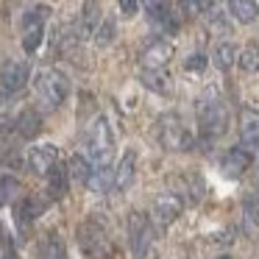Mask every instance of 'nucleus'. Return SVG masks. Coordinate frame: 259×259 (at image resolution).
<instances>
[{
    "label": "nucleus",
    "mask_w": 259,
    "mask_h": 259,
    "mask_svg": "<svg viewBox=\"0 0 259 259\" xmlns=\"http://www.w3.org/2000/svg\"><path fill=\"white\" fill-rule=\"evenodd\" d=\"M195 112H198V134L206 145L220 140L229 131V109H226V103L218 98L214 90H206L198 98Z\"/></svg>",
    "instance_id": "f257e3e1"
},
{
    "label": "nucleus",
    "mask_w": 259,
    "mask_h": 259,
    "mask_svg": "<svg viewBox=\"0 0 259 259\" xmlns=\"http://www.w3.org/2000/svg\"><path fill=\"white\" fill-rule=\"evenodd\" d=\"M34 87L39 92V98L51 106H62L64 101L70 98V78L62 73L59 67H45L36 73Z\"/></svg>",
    "instance_id": "f03ea898"
},
{
    "label": "nucleus",
    "mask_w": 259,
    "mask_h": 259,
    "mask_svg": "<svg viewBox=\"0 0 259 259\" xmlns=\"http://www.w3.org/2000/svg\"><path fill=\"white\" fill-rule=\"evenodd\" d=\"M75 237H78L81 251H84L90 259H112L114 256V248H112L109 234L98 223H92V220L81 223L78 229H75Z\"/></svg>",
    "instance_id": "7ed1b4c3"
},
{
    "label": "nucleus",
    "mask_w": 259,
    "mask_h": 259,
    "mask_svg": "<svg viewBox=\"0 0 259 259\" xmlns=\"http://www.w3.org/2000/svg\"><path fill=\"white\" fill-rule=\"evenodd\" d=\"M159 140L167 151H192L195 148V137L192 131L181 123V117L176 114H164L159 120Z\"/></svg>",
    "instance_id": "20e7f679"
},
{
    "label": "nucleus",
    "mask_w": 259,
    "mask_h": 259,
    "mask_svg": "<svg viewBox=\"0 0 259 259\" xmlns=\"http://www.w3.org/2000/svg\"><path fill=\"white\" fill-rule=\"evenodd\" d=\"M87 145L90 153L95 159V167H109V159H112V148H114V134L109 128L106 117H98L90 125V134H87Z\"/></svg>",
    "instance_id": "39448f33"
},
{
    "label": "nucleus",
    "mask_w": 259,
    "mask_h": 259,
    "mask_svg": "<svg viewBox=\"0 0 259 259\" xmlns=\"http://www.w3.org/2000/svg\"><path fill=\"white\" fill-rule=\"evenodd\" d=\"M128 242L137 259H148V253L153 248V234L151 226H148V218L142 212H134L128 218Z\"/></svg>",
    "instance_id": "423d86ee"
},
{
    "label": "nucleus",
    "mask_w": 259,
    "mask_h": 259,
    "mask_svg": "<svg viewBox=\"0 0 259 259\" xmlns=\"http://www.w3.org/2000/svg\"><path fill=\"white\" fill-rule=\"evenodd\" d=\"M28 75H31V67L25 62H6L3 70H0V92L3 95H14L20 92L25 84H28Z\"/></svg>",
    "instance_id": "0eeeda50"
},
{
    "label": "nucleus",
    "mask_w": 259,
    "mask_h": 259,
    "mask_svg": "<svg viewBox=\"0 0 259 259\" xmlns=\"http://www.w3.org/2000/svg\"><path fill=\"white\" fill-rule=\"evenodd\" d=\"M59 164V148L45 142V145H36L28 151V170L36 176H48L53 167Z\"/></svg>",
    "instance_id": "6e6552de"
},
{
    "label": "nucleus",
    "mask_w": 259,
    "mask_h": 259,
    "mask_svg": "<svg viewBox=\"0 0 259 259\" xmlns=\"http://www.w3.org/2000/svg\"><path fill=\"white\" fill-rule=\"evenodd\" d=\"M181 212H184V203H181V198L176 195V192H162V195L153 201V218L162 226L176 223V220L181 218Z\"/></svg>",
    "instance_id": "1a4fd4ad"
},
{
    "label": "nucleus",
    "mask_w": 259,
    "mask_h": 259,
    "mask_svg": "<svg viewBox=\"0 0 259 259\" xmlns=\"http://www.w3.org/2000/svg\"><path fill=\"white\" fill-rule=\"evenodd\" d=\"M170 59H173V45L159 39V42H153V45L145 48V53H142V70H145V73H159V70L167 67Z\"/></svg>",
    "instance_id": "9d476101"
},
{
    "label": "nucleus",
    "mask_w": 259,
    "mask_h": 259,
    "mask_svg": "<svg viewBox=\"0 0 259 259\" xmlns=\"http://www.w3.org/2000/svg\"><path fill=\"white\" fill-rule=\"evenodd\" d=\"M251 164H253V153L240 145V148H229V151H226L223 162H220V170H223V176H229V179H237V176H242Z\"/></svg>",
    "instance_id": "9b49d317"
},
{
    "label": "nucleus",
    "mask_w": 259,
    "mask_h": 259,
    "mask_svg": "<svg viewBox=\"0 0 259 259\" xmlns=\"http://www.w3.org/2000/svg\"><path fill=\"white\" fill-rule=\"evenodd\" d=\"M134 176H137V151L134 148H125V153L117 162V170H114V187H120V190L131 187Z\"/></svg>",
    "instance_id": "f8f14e48"
},
{
    "label": "nucleus",
    "mask_w": 259,
    "mask_h": 259,
    "mask_svg": "<svg viewBox=\"0 0 259 259\" xmlns=\"http://www.w3.org/2000/svg\"><path fill=\"white\" fill-rule=\"evenodd\" d=\"M237 125H240V137L245 145H259V112L256 109H242Z\"/></svg>",
    "instance_id": "ddd939ff"
},
{
    "label": "nucleus",
    "mask_w": 259,
    "mask_h": 259,
    "mask_svg": "<svg viewBox=\"0 0 259 259\" xmlns=\"http://www.w3.org/2000/svg\"><path fill=\"white\" fill-rule=\"evenodd\" d=\"M14 125H17V131H20L23 140H36L39 131H42V114L36 112V109H23Z\"/></svg>",
    "instance_id": "4468645a"
},
{
    "label": "nucleus",
    "mask_w": 259,
    "mask_h": 259,
    "mask_svg": "<svg viewBox=\"0 0 259 259\" xmlns=\"http://www.w3.org/2000/svg\"><path fill=\"white\" fill-rule=\"evenodd\" d=\"M237 56H240V51H237L234 42H218L212 56H209V62H214L218 70H231L237 64Z\"/></svg>",
    "instance_id": "2eb2a0df"
},
{
    "label": "nucleus",
    "mask_w": 259,
    "mask_h": 259,
    "mask_svg": "<svg viewBox=\"0 0 259 259\" xmlns=\"http://www.w3.org/2000/svg\"><path fill=\"white\" fill-rule=\"evenodd\" d=\"M42 209H45V203L36 201V198H20V201L14 203V218H17V223L28 226L42 214Z\"/></svg>",
    "instance_id": "dca6fc26"
},
{
    "label": "nucleus",
    "mask_w": 259,
    "mask_h": 259,
    "mask_svg": "<svg viewBox=\"0 0 259 259\" xmlns=\"http://www.w3.org/2000/svg\"><path fill=\"white\" fill-rule=\"evenodd\" d=\"M67 187H70V170L64 164H56L48 173V192H51V198H64L67 195Z\"/></svg>",
    "instance_id": "f3484780"
},
{
    "label": "nucleus",
    "mask_w": 259,
    "mask_h": 259,
    "mask_svg": "<svg viewBox=\"0 0 259 259\" xmlns=\"http://www.w3.org/2000/svg\"><path fill=\"white\" fill-rule=\"evenodd\" d=\"M259 14V6L251 3V0H231L229 3V17L237 20L240 25H251Z\"/></svg>",
    "instance_id": "a211bd4d"
},
{
    "label": "nucleus",
    "mask_w": 259,
    "mask_h": 259,
    "mask_svg": "<svg viewBox=\"0 0 259 259\" xmlns=\"http://www.w3.org/2000/svg\"><path fill=\"white\" fill-rule=\"evenodd\" d=\"M237 67H240L242 73H259V45L256 42H248V45L240 48Z\"/></svg>",
    "instance_id": "6ab92c4d"
},
{
    "label": "nucleus",
    "mask_w": 259,
    "mask_h": 259,
    "mask_svg": "<svg viewBox=\"0 0 259 259\" xmlns=\"http://www.w3.org/2000/svg\"><path fill=\"white\" fill-rule=\"evenodd\" d=\"M92 170H95V164H92L90 159L84 156V153H73V159H70V176H73L75 181H81V184H90Z\"/></svg>",
    "instance_id": "aec40b11"
},
{
    "label": "nucleus",
    "mask_w": 259,
    "mask_h": 259,
    "mask_svg": "<svg viewBox=\"0 0 259 259\" xmlns=\"http://www.w3.org/2000/svg\"><path fill=\"white\" fill-rule=\"evenodd\" d=\"M142 84L148 87V90L159 92V95H167L170 92V78L164 70H159V73H142Z\"/></svg>",
    "instance_id": "412c9836"
},
{
    "label": "nucleus",
    "mask_w": 259,
    "mask_h": 259,
    "mask_svg": "<svg viewBox=\"0 0 259 259\" xmlns=\"http://www.w3.org/2000/svg\"><path fill=\"white\" fill-rule=\"evenodd\" d=\"M42 253H45V259H67V251H64V242L59 240L56 234H48L45 245H42Z\"/></svg>",
    "instance_id": "4be33fe9"
},
{
    "label": "nucleus",
    "mask_w": 259,
    "mask_h": 259,
    "mask_svg": "<svg viewBox=\"0 0 259 259\" xmlns=\"http://www.w3.org/2000/svg\"><path fill=\"white\" fill-rule=\"evenodd\" d=\"M45 6H31L28 12L23 14V28L31 31V28H42V20H45Z\"/></svg>",
    "instance_id": "5701e85b"
},
{
    "label": "nucleus",
    "mask_w": 259,
    "mask_h": 259,
    "mask_svg": "<svg viewBox=\"0 0 259 259\" xmlns=\"http://www.w3.org/2000/svg\"><path fill=\"white\" fill-rule=\"evenodd\" d=\"M42 39H45V28H31V31H25V36H23V51H25V53H36V51H39V45H42Z\"/></svg>",
    "instance_id": "b1692460"
},
{
    "label": "nucleus",
    "mask_w": 259,
    "mask_h": 259,
    "mask_svg": "<svg viewBox=\"0 0 259 259\" xmlns=\"http://www.w3.org/2000/svg\"><path fill=\"white\" fill-rule=\"evenodd\" d=\"M112 39H114V20H103L95 31V42L101 48H106V45H112Z\"/></svg>",
    "instance_id": "393cba45"
},
{
    "label": "nucleus",
    "mask_w": 259,
    "mask_h": 259,
    "mask_svg": "<svg viewBox=\"0 0 259 259\" xmlns=\"http://www.w3.org/2000/svg\"><path fill=\"white\" fill-rule=\"evenodd\" d=\"M206 67H209V56H203V53H190V56L184 59L187 73H203Z\"/></svg>",
    "instance_id": "a878e982"
},
{
    "label": "nucleus",
    "mask_w": 259,
    "mask_h": 259,
    "mask_svg": "<svg viewBox=\"0 0 259 259\" xmlns=\"http://www.w3.org/2000/svg\"><path fill=\"white\" fill-rule=\"evenodd\" d=\"M242 212H245V220L251 226H259V198L248 195L245 201H242Z\"/></svg>",
    "instance_id": "bb28decb"
},
{
    "label": "nucleus",
    "mask_w": 259,
    "mask_h": 259,
    "mask_svg": "<svg viewBox=\"0 0 259 259\" xmlns=\"http://www.w3.org/2000/svg\"><path fill=\"white\" fill-rule=\"evenodd\" d=\"M17 190H20V181L14 176H0V203L6 201V198H12Z\"/></svg>",
    "instance_id": "cd10ccee"
},
{
    "label": "nucleus",
    "mask_w": 259,
    "mask_h": 259,
    "mask_svg": "<svg viewBox=\"0 0 259 259\" xmlns=\"http://www.w3.org/2000/svg\"><path fill=\"white\" fill-rule=\"evenodd\" d=\"M120 12H123V17H134V14L140 12V3H134V0H123V3H120Z\"/></svg>",
    "instance_id": "c85d7f7f"
},
{
    "label": "nucleus",
    "mask_w": 259,
    "mask_h": 259,
    "mask_svg": "<svg viewBox=\"0 0 259 259\" xmlns=\"http://www.w3.org/2000/svg\"><path fill=\"white\" fill-rule=\"evenodd\" d=\"M218 259H231V256H218Z\"/></svg>",
    "instance_id": "c756f323"
}]
</instances>
